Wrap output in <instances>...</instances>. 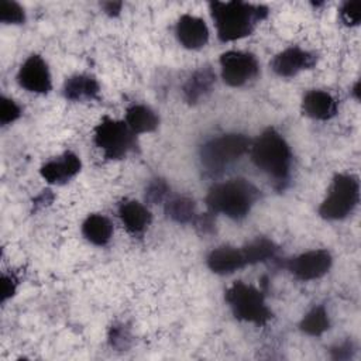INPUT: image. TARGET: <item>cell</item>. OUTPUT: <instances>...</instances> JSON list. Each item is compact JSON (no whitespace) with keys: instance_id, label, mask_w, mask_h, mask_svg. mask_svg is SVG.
Wrapping results in <instances>:
<instances>
[{"instance_id":"6da1fadb","label":"cell","mask_w":361,"mask_h":361,"mask_svg":"<svg viewBox=\"0 0 361 361\" xmlns=\"http://www.w3.org/2000/svg\"><path fill=\"white\" fill-rule=\"evenodd\" d=\"M217 35L221 41H234L250 35L255 25L267 17V7L243 1L210 3Z\"/></svg>"},{"instance_id":"7a4b0ae2","label":"cell","mask_w":361,"mask_h":361,"mask_svg":"<svg viewBox=\"0 0 361 361\" xmlns=\"http://www.w3.org/2000/svg\"><path fill=\"white\" fill-rule=\"evenodd\" d=\"M258 189L245 179H230L210 188L206 203L213 213H223L231 219L244 217L255 200Z\"/></svg>"},{"instance_id":"3957f363","label":"cell","mask_w":361,"mask_h":361,"mask_svg":"<svg viewBox=\"0 0 361 361\" xmlns=\"http://www.w3.org/2000/svg\"><path fill=\"white\" fill-rule=\"evenodd\" d=\"M251 159L257 168L264 171L276 182L289 176L290 149L283 137L274 128L265 130L251 145Z\"/></svg>"},{"instance_id":"277c9868","label":"cell","mask_w":361,"mask_h":361,"mask_svg":"<svg viewBox=\"0 0 361 361\" xmlns=\"http://www.w3.org/2000/svg\"><path fill=\"white\" fill-rule=\"evenodd\" d=\"M226 300L234 316L240 320L262 326L272 316L264 302L262 293L244 282H234L226 292Z\"/></svg>"},{"instance_id":"5b68a950","label":"cell","mask_w":361,"mask_h":361,"mask_svg":"<svg viewBox=\"0 0 361 361\" xmlns=\"http://www.w3.org/2000/svg\"><path fill=\"white\" fill-rule=\"evenodd\" d=\"M250 140L243 134H224L207 141L200 149L203 166L216 173L247 152Z\"/></svg>"},{"instance_id":"8992f818","label":"cell","mask_w":361,"mask_h":361,"mask_svg":"<svg viewBox=\"0 0 361 361\" xmlns=\"http://www.w3.org/2000/svg\"><path fill=\"white\" fill-rule=\"evenodd\" d=\"M358 180L351 175H336L327 197L319 207L322 217L338 220L348 216L358 203Z\"/></svg>"},{"instance_id":"52a82bcc","label":"cell","mask_w":361,"mask_h":361,"mask_svg":"<svg viewBox=\"0 0 361 361\" xmlns=\"http://www.w3.org/2000/svg\"><path fill=\"white\" fill-rule=\"evenodd\" d=\"M134 134L127 123L104 117L94 128V144L106 158L120 159L135 148Z\"/></svg>"},{"instance_id":"ba28073f","label":"cell","mask_w":361,"mask_h":361,"mask_svg":"<svg viewBox=\"0 0 361 361\" xmlns=\"http://www.w3.org/2000/svg\"><path fill=\"white\" fill-rule=\"evenodd\" d=\"M220 65L223 80L233 87L248 83L250 80L255 79L259 72L255 56L250 52L243 51L224 52L220 56Z\"/></svg>"},{"instance_id":"9c48e42d","label":"cell","mask_w":361,"mask_h":361,"mask_svg":"<svg viewBox=\"0 0 361 361\" xmlns=\"http://www.w3.org/2000/svg\"><path fill=\"white\" fill-rule=\"evenodd\" d=\"M331 267V255L326 250H313L292 258L288 264L289 271L302 281L323 276Z\"/></svg>"},{"instance_id":"30bf717a","label":"cell","mask_w":361,"mask_h":361,"mask_svg":"<svg viewBox=\"0 0 361 361\" xmlns=\"http://www.w3.org/2000/svg\"><path fill=\"white\" fill-rule=\"evenodd\" d=\"M20 85L35 93H47L51 90V76L47 63L39 55H31L18 72Z\"/></svg>"},{"instance_id":"8fae6325","label":"cell","mask_w":361,"mask_h":361,"mask_svg":"<svg viewBox=\"0 0 361 361\" xmlns=\"http://www.w3.org/2000/svg\"><path fill=\"white\" fill-rule=\"evenodd\" d=\"M316 62L313 54L300 49L299 47H292L281 54H278L272 61V69L276 75L289 78L296 75L303 69H310Z\"/></svg>"},{"instance_id":"7c38bea8","label":"cell","mask_w":361,"mask_h":361,"mask_svg":"<svg viewBox=\"0 0 361 361\" xmlns=\"http://www.w3.org/2000/svg\"><path fill=\"white\" fill-rule=\"evenodd\" d=\"M176 37L185 48L197 49L207 42L209 30L202 18L185 14L178 20Z\"/></svg>"},{"instance_id":"4fadbf2b","label":"cell","mask_w":361,"mask_h":361,"mask_svg":"<svg viewBox=\"0 0 361 361\" xmlns=\"http://www.w3.org/2000/svg\"><path fill=\"white\" fill-rule=\"evenodd\" d=\"M80 171V159L73 152H65L58 159L47 162L41 168L42 178L49 183H65Z\"/></svg>"},{"instance_id":"5bb4252c","label":"cell","mask_w":361,"mask_h":361,"mask_svg":"<svg viewBox=\"0 0 361 361\" xmlns=\"http://www.w3.org/2000/svg\"><path fill=\"white\" fill-rule=\"evenodd\" d=\"M209 268L216 274H231L247 265L243 248L219 247L207 257Z\"/></svg>"},{"instance_id":"9a60e30c","label":"cell","mask_w":361,"mask_h":361,"mask_svg":"<svg viewBox=\"0 0 361 361\" xmlns=\"http://www.w3.org/2000/svg\"><path fill=\"white\" fill-rule=\"evenodd\" d=\"M302 109L312 118L329 120L337 113V102L327 92L310 90L303 97Z\"/></svg>"},{"instance_id":"2e32d148","label":"cell","mask_w":361,"mask_h":361,"mask_svg":"<svg viewBox=\"0 0 361 361\" xmlns=\"http://www.w3.org/2000/svg\"><path fill=\"white\" fill-rule=\"evenodd\" d=\"M214 80H216V76L212 68L209 66L199 68L190 75V78L186 80L183 86L185 100L190 104L197 103L202 97H204L210 92Z\"/></svg>"},{"instance_id":"e0dca14e","label":"cell","mask_w":361,"mask_h":361,"mask_svg":"<svg viewBox=\"0 0 361 361\" xmlns=\"http://www.w3.org/2000/svg\"><path fill=\"white\" fill-rule=\"evenodd\" d=\"M118 216L126 228L133 234L144 231L151 221V214L147 207L135 200L123 202L118 207Z\"/></svg>"},{"instance_id":"ac0fdd59","label":"cell","mask_w":361,"mask_h":361,"mask_svg":"<svg viewBox=\"0 0 361 361\" xmlns=\"http://www.w3.org/2000/svg\"><path fill=\"white\" fill-rule=\"evenodd\" d=\"M65 96L69 100H92L99 93V83L87 75H75L65 83Z\"/></svg>"},{"instance_id":"d6986e66","label":"cell","mask_w":361,"mask_h":361,"mask_svg":"<svg viewBox=\"0 0 361 361\" xmlns=\"http://www.w3.org/2000/svg\"><path fill=\"white\" fill-rule=\"evenodd\" d=\"M82 233L94 245H106L113 234L111 221L102 214H90L83 226Z\"/></svg>"},{"instance_id":"ffe728a7","label":"cell","mask_w":361,"mask_h":361,"mask_svg":"<svg viewBox=\"0 0 361 361\" xmlns=\"http://www.w3.org/2000/svg\"><path fill=\"white\" fill-rule=\"evenodd\" d=\"M126 123L135 134L149 133L158 127V117L149 107L134 104L127 110Z\"/></svg>"},{"instance_id":"44dd1931","label":"cell","mask_w":361,"mask_h":361,"mask_svg":"<svg viewBox=\"0 0 361 361\" xmlns=\"http://www.w3.org/2000/svg\"><path fill=\"white\" fill-rule=\"evenodd\" d=\"M330 326L327 312L323 306L313 307L300 322V329L309 336H320Z\"/></svg>"},{"instance_id":"7402d4cb","label":"cell","mask_w":361,"mask_h":361,"mask_svg":"<svg viewBox=\"0 0 361 361\" xmlns=\"http://www.w3.org/2000/svg\"><path fill=\"white\" fill-rule=\"evenodd\" d=\"M275 251H276V247L268 238H257V240L251 241L250 244H247L245 247H243V252H244L247 265L255 264L259 261H265V259L274 257Z\"/></svg>"},{"instance_id":"603a6c76","label":"cell","mask_w":361,"mask_h":361,"mask_svg":"<svg viewBox=\"0 0 361 361\" xmlns=\"http://www.w3.org/2000/svg\"><path fill=\"white\" fill-rule=\"evenodd\" d=\"M165 212L178 223H190L195 219V203L188 197H176L168 202Z\"/></svg>"},{"instance_id":"cb8c5ba5","label":"cell","mask_w":361,"mask_h":361,"mask_svg":"<svg viewBox=\"0 0 361 361\" xmlns=\"http://www.w3.org/2000/svg\"><path fill=\"white\" fill-rule=\"evenodd\" d=\"M24 10L14 1L0 3V20L7 24H20L24 21Z\"/></svg>"},{"instance_id":"d4e9b609","label":"cell","mask_w":361,"mask_h":361,"mask_svg":"<svg viewBox=\"0 0 361 361\" xmlns=\"http://www.w3.org/2000/svg\"><path fill=\"white\" fill-rule=\"evenodd\" d=\"M341 20L347 25H357L361 20V1H347L340 11Z\"/></svg>"},{"instance_id":"484cf974","label":"cell","mask_w":361,"mask_h":361,"mask_svg":"<svg viewBox=\"0 0 361 361\" xmlns=\"http://www.w3.org/2000/svg\"><path fill=\"white\" fill-rule=\"evenodd\" d=\"M21 114L20 107L7 97L1 99V104H0V121L1 124H8L13 123L14 120H17Z\"/></svg>"},{"instance_id":"4316f807","label":"cell","mask_w":361,"mask_h":361,"mask_svg":"<svg viewBox=\"0 0 361 361\" xmlns=\"http://www.w3.org/2000/svg\"><path fill=\"white\" fill-rule=\"evenodd\" d=\"M166 193H168V185L161 179H155L152 183H149L145 197L148 202L158 203L166 196Z\"/></svg>"},{"instance_id":"83f0119b","label":"cell","mask_w":361,"mask_h":361,"mask_svg":"<svg viewBox=\"0 0 361 361\" xmlns=\"http://www.w3.org/2000/svg\"><path fill=\"white\" fill-rule=\"evenodd\" d=\"M16 282L7 276H3V300L10 298L14 293Z\"/></svg>"},{"instance_id":"f1b7e54d","label":"cell","mask_w":361,"mask_h":361,"mask_svg":"<svg viewBox=\"0 0 361 361\" xmlns=\"http://www.w3.org/2000/svg\"><path fill=\"white\" fill-rule=\"evenodd\" d=\"M121 8V3H106L104 4V10L109 13V14H117Z\"/></svg>"}]
</instances>
